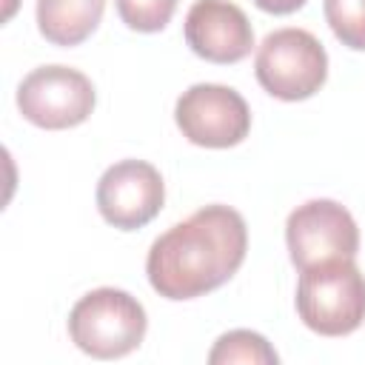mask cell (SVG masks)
<instances>
[{
    "mask_svg": "<svg viewBox=\"0 0 365 365\" xmlns=\"http://www.w3.org/2000/svg\"><path fill=\"white\" fill-rule=\"evenodd\" d=\"M248 231L240 211L205 205L151 242L145 274L165 299H194L228 282L245 259Z\"/></svg>",
    "mask_w": 365,
    "mask_h": 365,
    "instance_id": "obj_1",
    "label": "cell"
},
{
    "mask_svg": "<svg viewBox=\"0 0 365 365\" xmlns=\"http://www.w3.org/2000/svg\"><path fill=\"white\" fill-rule=\"evenodd\" d=\"M297 314L322 336H345L365 319V277L354 259H325L302 268Z\"/></svg>",
    "mask_w": 365,
    "mask_h": 365,
    "instance_id": "obj_2",
    "label": "cell"
},
{
    "mask_svg": "<svg viewBox=\"0 0 365 365\" xmlns=\"http://www.w3.org/2000/svg\"><path fill=\"white\" fill-rule=\"evenodd\" d=\"M145 311L128 291L97 288L80 297L68 314L71 342L97 359L131 354L145 336Z\"/></svg>",
    "mask_w": 365,
    "mask_h": 365,
    "instance_id": "obj_3",
    "label": "cell"
},
{
    "mask_svg": "<svg viewBox=\"0 0 365 365\" xmlns=\"http://www.w3.org/2000/svg\"><path fill=\"white\" fill-rule=\"evenodd\" d=\"M259 86L279 100H305L328 77V54L322 43L305 29L271 31L254 60Z\"/></svg>",
    "mask_w": 365,
    "mask_h": 365,
    "instance_id": "obj_4",
    "label": "cell"
},
{
    "mask_svg": "<svg viewBox=\"0 0 365 365\" xmlns=\"http://www.w3.org/2000/svg\"><path fill=\"white\" fill-rule=\"evenodd\" d=\"M20 114L40 128H71L80 125L94 108L91 80L68 66H40L17 86Z\"/></svg>",
    "mask_w": 365,
    "mask_h": 365,
    "instance_id": "obj_5",
    "label": "cell"
},
{
    "mask_svg": "<svg viewBox=\"0 0 365 365\" xmlns=\"http://www.w3.org/2000/svg\"><path fill=\"white\" fill-rule=\"evenodd\" d=\"M285 242L291 262L302 271L325 259H354L359 251V228L345 205L334 200H308L288 214Z\"/></svg>",
    "mask_w": 365,
    "mask_h": 365,
    "instance_id": "obj_6",
    "label": "cell"
},
{
    "mask_svg": "<svg viewBox=\"0 0 365 365\" xmlns=\"http://www.w3.org/2000/svg\"><path fill=\"white\" fill-rule=\"evenodd\" d=\"M174 120L194 145L228 148L245 140L251 111L240 91L217 83H197L180 94Z\"/></svg>",
    "mask_w": 365,
    "mask_h": 365,
    "instance_id": "obj_7",
    "label": "cell"
},
{
    "mask_svg": "<svg viewBox=\"0 0 365 365\" xmlns=\"http://www.w3.org/2000/svg\"><path fill=\"white\" fill-rule=\"evenodd\" d=\"M165 200L160 171L145 160H120L97 182V208L106 222L123 231L151 222Z\"/></svg>",
    "mask_w": 365,
    "mask_h": 365,
    "instance_id": "obj_8",
    "label": "cell"
},
{
    "mask_svg": "<svg viewBox=\"0 0 365 365\" xmlns=\"http://www.w3.org/2000/svg\"><path fill=\"white\" fill-rule=\"evenodd\" d=\"M185 43L208 63H237L251 54L254 29L231 0H197L185 14Z\"/></svg>",
    "mask_w": 365,
    "mask_h": 365,
    "instance_id": "obj_9",
    "label": "cell"
},
{
    "mask_svg": "<svg viewBox=\"0 0 365 365\" xmlns=\"http://www.w3.org/2000/svg\"><path fill=\"white\" fill-rule=\"evenodd\" d=\"M106 0H37L40 34L54 46L83 43L100 23Z\"/></svg>",
    "mask_w": 365,
    "mask_h": 365,
    "instance_id": "obj_10",
    "label": "cell"
},
{
    "mask_svg": "<svg viewBox=\"0 0 365 365\" xmlns=\"http://www.w3.org/2000/svg\"><path fill=\"white\" fill-rule=\"evenodd\" d=\"M279 356L277 351L268 345L265 336L254 334V331H228L222 334L211 354L208 362L211 365H228V362H251V365H274Z\"/></svg>",
    "mask_w": 365,
    "mask_h": 365,
    "instance_id": "obj_11",
    "label": "cell"
},
{
    "mask_svg": "<svg viewBox=\"0 0 365 365\" xmlns=\"http://www.w3.org/2000/svg\"><path fill=\"white\" fill-rule=\"evenodd\" d=\"M325 20L348 48L365 51V0H325Z\"/></svg>",
    "mask_w": 365,
    "mask_h": 365,
    "instance_id": "obj_12",
    "label": "cell"
},
{
    "mask_svg": "<svg viewBox=\"0 0 365 365\" xmlns=\"http://www.w3.org/2000/svg\"><path fill=\"white\" fill-rule=\"evenodd\" d=\"M114 3L120 20L134 31H160L177 9V0H114Z\"/></svg>",
    "mask_w": 365,
    "mask_h": 365,
    "instance_id": "obj_13",
    "label": "cell"
},
{
    "mask_svg": "<svg viewBox=\"0 0 365 365\" xmlns=\"http://www.w3.org/2000/svg\"><path fill=\"white\" fill-rule=\"evenodd\" d=\"M262 11H271V14H291L297 9L305 6V0H254Z\"/></svg>",
    "mask_w": 365,
    "mask_h": 365,
    "instance_id": "obj_14",
    "label": "cell"
}]
</instances>
